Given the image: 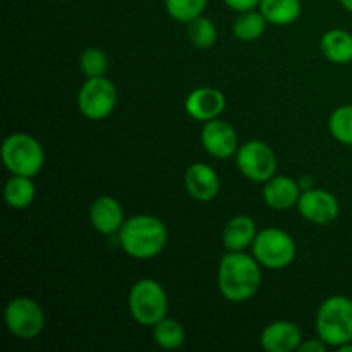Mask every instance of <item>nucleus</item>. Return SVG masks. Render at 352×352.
I'll use <instances>...</instances> for the list:
<instances>
[{"label": "nucleus", "instance_id": "f257e3e1", "mask_svg": "<svg viewBox=\"0 0 352 352\" xmlns=\"http://www.w3.org/2000/svg\"><path fill=\"white\" fill-rule=\"evenodd\" d=\"M220 294L230 302H246L260 291L261 265L258 263L253 254H246L244 251H227L219 265Z\"/></svg>", "mask_w": 352, "mask_h": 352}, {"label": "nucleus", "instance_id": "f03ea898", "mask_svg": "<svg viewBox=\"0 0 352 352\" xmlns=\"http://www.w3.org/2000/svg\"><path fill=\"white\" fill-rule=\"evenodd\" d=\"M117 236L124 253L134 260H151L167 246L168 230L158 217L141 213L126 219Z\"/></svg>", "mask_w": 352, "mask_h": 352}, {"label": "nucleus", "instance_id": "7ed1b4c3", "mask_svg": "<svg viewBox=\"0 0 352 352\" xmlns=\"http://www.w3.org/2000/svg\"><path fill=\"white\" fill-rule=\"evenodd\" d=\"M316 336L329 347L339 349L352 340V299L330 296L316 311Z\"/></svg>", "mask_w": 352, "mask_h": 352}, {"label": "nucleus", "instance_id": "20e7f679", "mask_svg": "<svg viewBox=\"0 0 352 352\" xmlns=\"http://www.w3.org/2000/svg\"><path fill=\"white\" fill-rule=\"evenodd\" d=\"M3 167L14 175L34 177L40 174L45 164V151L40 141L28 133H14L3 140L2 150Z\"/></svg>", "mask_w": 352, "mask_h": 352}, {"label": "nucleus", "instance_id": "39448f33", "mask_svg": "<svg viewBox=\"0 0 352 352\" xmlns=\"http://www.w3.org/2000/svg\"><path fill=\"white\" fill-rule=\"evenodd\" d=\"M129 313L136 323L143 327L153 329L160 320L167 316L168 298L162 284L153 278H141L131 287L129 298Z\"/></svg>", "mask_w": 352, "mask_h": 352}, {"label": "nucleus", "instance_id": "423d86ee", "mask_svg": "<svg viewBox=\"0 0 352 352\" xmlns=\"http://www.w3.org/2000/svg\"><path fill=\"white\" fill-rule=\"evenodd\" d=\"M251 251L263 268L282 270L296 260L298 248L291 234L278 227H267L258 232Z\"/></svg>", "mask_w": 352, "mask_h": 352}, {"label": "nucleus", "instance_id": "0eeeda50", "mask_svg": "<svg viewBox=\"0 0 352 352\" xmlns=\"http://www.w3.org/2000/svg\"><path fill=\"white\" fill-rule=\"evenodd\" d=\"M236 165L241 174L251 182H267L277 174V155L265 141L250 140L239 144L236 153Z\"/></svg>", "mask_w": 352, "mask_h": 352}, {"label": "nucleus", "instance_id": "6e6552de", "mask_svg": "<svg viewBox=\"0 0 352 352\" xmlns=\"http://www.w3.org/2000/svg\"><path fill=\"white\" fill-rule=\"evenodd\" d=\"M3 318L7 330L21 340L36 339L45 329L43 309L34 299L26 296H19L9 301Z\"/></svg>", "mask_w": 352, "mask_h": 352}, {"label": "nucleus", "instance_id": "1a4fd4ad", "mask_svg": "<svg viewBox=\"0 0 352 352\" xmlns=\"http://www.w3.org/2000/svg\"><path fill=\"white\" fill-rule=\"evenodd\" d=\"M117 105V88L105 76L88 78L78 93V109L86 119L103 120Z\"/></svg>", "mask_w": 352, "mask_h": 352}, {"label": "nucleus", "instance_id": "9d476101", "mask_svg": "<svg viewBox=\"0 0 352 352\" xmlns=\"http://www.w3.org/2000/svg\"><path fill=\"white\" fill-rule=\"evenodd\" d=\"M298 212L315 226H329L339 217V199L327 189L311 188L302 191L298 201Z\"/></svg>", "mask_w": 352, "mask_h": 352}, {"label": "nucleus", "instance_id": "9b49d317", "mask_svg": "<svg viewBox=\"0 0 352 352\" xmlns=\"http://www.w3.org/2000/svg\"><path fill=\"white\" fill-rule=\"evenodd\" d=\"M201 146L210 157L227 160L230 157H236L239 150V140L234 126L222 119H213L203 124L201 129Z\"/></svg>", "mask_w": 352, "mask_h": 352}, {"label": "nucleus", "instance_id": "f8f14e48", "mask_svg": "<svg viewBox=\"0 0 352 352\" xmlns=\"http://www.w3.org/2000/svg\"><path fill=\"white\" fill-rule=\"evenodd\" d=\"M227 105V100L220 89L212 86H201L191 91L186 98V112L191 119L198 122H208V120L219 119L223 113Z\"/></svg>", "mask_w": 352, "mask_h": 352}, {"label": "nucleus", "instance_id": "ddd939ff", "mask_svg": "<svg viewBox=\"0 0 352 352\" xmlns=\"http://www.w3.org/2000/svg\"><path fill=\"white\" fill-rule=\"evenodd\" d=\"M184 186L192 199L199 203H210L219 196L220 177L212 165L198 162L189 165L186 170Z\"/></svg>", "mask_w": 352, "mask_h": 352}, {"label": "nucleus", "instance_id": "4468645a", "mask_svg": "<svg viewBox=\"0 0 352 352\" xmlns=\"http://www.w3.org/2000/svg\"><path fill=\"white\" fill-rule=\"evenodd\" d=\"M302 342V332L294 322L277 320L268 323L260 336V344L267 352H294Z\"/></svg>", "mask_w": 352, "mask_h": 352}, {"label": "nucleus", "instance_id": "2eb2a0df", "mask_svg": "<svg viewBox=\"0 0 352 352\" xmlns=\"http://www.w3.org/2000/svg\"><path fill=\"white\" fill-rule=\"evenodd\" d=\"M89 222L96 232L113 236L126 222V213L113 196H98L89 206Z\"/></svg>", "mask_w": 352, "mask_h": 352}, {"label": "nucleus", "instance_id": "dca6fc26", "mask_svg": "<svg viewBox=\"0 0 352 352\" xmlns=\"http://www.w3.org/2000/svg\"><path fill=\"white\" fill-rule=\"evenodd\" d=\"M301 188L298 181L287 175H274L268 179L263 186V199L270 208L284 210L298 206L299 196H301Z\"/></svg>", "mask_w": 352, "mask_h": 352}, {"label": "nucleus", "instance_id": "f3484780", "mask_svg": "<svg viewBox=\"0 0 352 352\" xmlns=\"http://www.w3.org/2000/svg\"><path fill=\"white\" fill-rule=\"evenodd\" d=\"M256 236L258 227L254 220L248 215H236L223 227L222 241L227 251H246L253 246Z\"/></svg>", "mask_w": 352, "mask_h": 352}, {"label": "nucleus", "instance_id": "a211bd4d", "mask_svg": "<svg viewBox=\"0 0 352 352\" xmlns=\"http://www.w3.org/2000/svg\"><path fill=\"white\" fill-rule=\"evenodd\" d=\"M320 50L332 64H349L352 62V34L344 30L327 31L320 40Z\"/></svg>", "mask_w": 352, "mask_h": 352}, {"label": "nucleus", "instance_id": "6ab92c4d", "mask_svg": "<svg viewBox=\"0 0 352 352\" xmlns=\"http://www.w3.org/2000/svg\"><path fill=\"white\" fill-rule=\"evenodd\" d=\"M260 12L268 24L274 26H289L301 17V0H261Z\"/></svg>", "mask_w": 352, "mask_h": 352}, {"label": "nucleus", "instance_id": "aec40b11", "mask_svg": "<svg viewBox=\"0 0 352 352\" xmlns=\"http://www.w3.org/2000/svg\"><path fill=\"white\" fill-rule=\"evenodd\" d=\"M36 188H34L33 177L26 175H10L9 181L3 188V198L6 203L14 210H24L34 201Z\"/></svg>", "mask_w": 352, "mask_h": 352}, {"label": "nucleus", "instance_id": "412c9836", "mask_svg": "<svg viewBox=\"0 0 352 352\" xmlns=\"http://www.w3.org/2000/svg\"><path fill=\"white\" fill-rule=\"evenodd\" d=\"M267 19L260 10H248V12H239L237 19L234 21L232 33L239 41H256L263 36L267 30Z\"/></svg>", "mask_w": 352, "mask_h": 352}, {"label": "nucleus", "instance_id": "4be33fe9", "mask_svg": "<svg viewBox=\"0 0 352 352\" xmlns=\"http://www.w3.org/2000/svg\"><path fill=\"white\" fill-rule=\"evenodd\" d=\"M153 339L158 347L167 351L179 349L186 342V330L177 320L165 316L153 327Z\"/></svg>", "mask_w": 352, "mask_h": 352}, {"label": "nucleus", "instance_id": "5701e85b", "mask_svg": "<svg viewBox=\"0 0 352 352\" xmlns=\"http://www.w3.org/2000/svg\"><path fill=\"white\" fill-rule=\"evenodd\" d=\"M188 38L196 48L208 50V48H212L217 43L219 34H217V28L213 21L201 14V16L188 23Z\"/></svg>", "mask_w": 352, "mask_h": 352}, {"label": "nucleus", "instance_id": "b1692460", "mask_svg": "<svg viewBox=\"0 0 352 352\" xmlns=\"http://www.w3.org/2000/svg\"><path fill=\"white\" fill-rule=\"evenodd\" d=\"M329 131L333 140L352 146V105H342L330 113Z\"/></svg>", "mask_w": 352, "mask_h": 352}, {"label": "nucleus", "instance_id": "393cba45", "mask_svg": "<svg viewBox=\"0 0 352 352\" xmlns=\"http://www.w3.org/2000/svg\"><path fill=\"white\" fill-rule=\"evenodd\" d=\"M208 0H165V10L172 19L186 23L205 12Z\"/></svg>", "mask_w": 352, "mask_h": 352}, {"label": "nucleus", "instance_id": "a878e982", "mask_svg": "<svg viewBox=\"0 0 352 352\" xmlns=\"http://www.w3.org/2000/svg\"><path fill=\"white\" fill-rule=\"evenodd\" d=\"M79 69L86 78H102L109 71V58L100 48H86L79 57Z\"/></svg>", "mask_w": 352, "mask_h": 352}, {"label": "nucleus", "instance_id": "bb28decb", "mask_svg": "<svg viewBox=\"0 0 352 352\" xmlns=\"http://www.w3.org/2000/svg\"><path fill=\"white\" fill-rule=\"evenodd\" d=\"M261 0H223L229 9L236 10L237 14L239 12H248V10H254L260 7Z\"/></svg>", "mask_w": 352, "mask_h": 352}, {"label": "nucleus", "instance_id": "cd10ccee", "mask_svg": "<svg viewBox=\"0 0 352 352\" xmlns=\"http://www.w3.org/2000/svg\"><path fill=\"white\" fill-rule=\"evenodd\" d=\"M327 347L329 346L318 337V339L302 340L301 346H299V352H325Z\"/></svg>", "mask_w": 352, "mask_h": 352}, {"label": "nucleus", "instance_id": "c85d7f7f", "mask_svg": "<svg viewBox=\"0 0 352 352\" xmlns=\"http://www.w3.org/2000/svg\"><path fill=\"white\" fill-rule=\"evenodd\" d=\"M298 184L301 188V191H308V189L315 188V179L311 175H302V177L298 179Z\"/></svg>", "mask_w": 352, "mask_h": 352}, {"label": "nucleus", "instance_id": "c756f323", "mask_svg": "<svg viewBox=\"0 0 352 352\" xmlns=\"http://www.w3.org/2000/svg\"><path fill=\"white\" fill-rule=\"evenodd\" d=\"M339 2H340V6L347 10V12L352 14V0H339Z\"/></svg>", "mask_w": 352, "mask_h": 352}, {"label": "nucleus", "instance_id": "7c9ffc66", "mask_svg": "<svg viewBox=\"0 0 352 352\" xmlns=\"http://www.w3.org/2000/svg\"><path fill=\"white\" fill-rule=\"evenodd\" d=\"M339 351L340 352H352V340H351V342L344 344V346H340Z\"/></svg>", "mask_w": 352, "mask_h": 352}]
</instances>
